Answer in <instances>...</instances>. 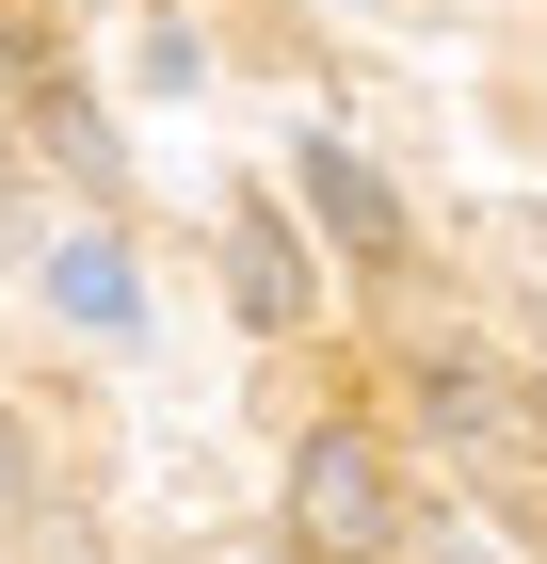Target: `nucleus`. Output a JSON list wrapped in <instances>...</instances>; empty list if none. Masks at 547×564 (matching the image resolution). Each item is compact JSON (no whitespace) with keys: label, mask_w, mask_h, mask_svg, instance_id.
Here are the masks:
<instances>
[{"label":"nucleus","mask_w":547,"mask_h":564,"mask_svg":"<svg viewBox=\"0 0 547 564\" xmlns=\"http://www.w3.org/2000/svg\"><path fill=\"white\" fill-rule=\"evenodd\" d=\"M291 549L306 564H386V549H403V468H386L354 420H322L291 452Z\"/></svg>","instance_id":"1"},{"label":"nucleus","mask_w":547,"mask_h":564,"mask_svg":"<svg viewBox=\"0 0 547 564\" xmlns=\"http://www.w3.org/2000/svg\"><path fill=\"white\" fill-rule=\"evenodd\" d=\"M419 420H435V452H467V468H532L547 452V420L483 371V355H419Z\"/></svg>","instance_id":"2"},{"label":"nucleus","mask_w":547,"mask_h":564,"mask_svg":"<svg viewBox=\"0 0 547 564\" xmlns=\"http://www.w3.org/2000/svg\"><path fill=\"white\" fill-rule=\"evenodd\" d=\"M48 306H65L81 339H145V274H129V242L65 226V242H48Z\"/></svg>","instance_id":"3"},{"label":"nucleus","mask_w":547,"mask_h":564,"mask_svg":"<svg viewBox=\"0 0 547 564\" xmlns=\"http://www.w3.org/2000/svg\"><path fill=\"white\" fill-rule=\"evenodd\" d=\"M226 306H242L258 339H291V323H306V242H291L274 210H242V226H226Z\"/></svg>","instance_id":"4"},{"label":"nucleus","mask_w":547,"mask_h":564,"mask_svg":"<svg viewBox=\"0 0 547 564\" xmlns=\"http://www.w3.org/2000/svg\"><path fill=\"white\" fill-rule=\"evenodd\" d=\"M306 210H322L354 259H403V210H386V177L354 162V145H306Z\"/></svg>","instance_id":"5"},{"label":"nucleus","mask_w":547,"mask_h":564,"mask_svg":"<svg viewBox=\"0 0 547 564\" xmlns=\"http://www.w3.org/2000/svg\"><path fill=\"white\" fill-rule=\"evenodd\" d=\"M515 291L547 306V210H515Z\"/></svg>","instance_id":"6"},{"label":"nucleus","mask_w":547,"mask_h":564,"mask_svg":"<svg viewBox=\"0 0 547 564\" xmlns=\"http://www.w3.org/2000/svg\"><path fill=\"white\" fill-rule=\"evenodd\" d=\"M17 484H33V452H17V420H0V500H17Z\"/></svg>","instance_id":"7"},{"label":"nucleus","mask_w":547,"mask_h":564,"mask_svg":"<svg viewBox=\"0 0 547 564\" xmlns=\"http://www.w3.org/2000/svg\"><path fill=\"white\" fill-rule=\"evenodd\" d=\"M435 564H483V549H467V532H451V549H435Z\"/></svg>","instance_id":"8"},{"label":"nucleus","mask_w":547,"mask_h":564,"mask_svg":"<svg viewBox=\"0 0 547 564\" xmlns=\"http://www.w3.org/2000/svg\"><path fill=\"white\" fill-rule=\"evenodd\" d=\"M532 420H547V403H532Z\"/></svg>","instance_id":"9"}]
</instances>
